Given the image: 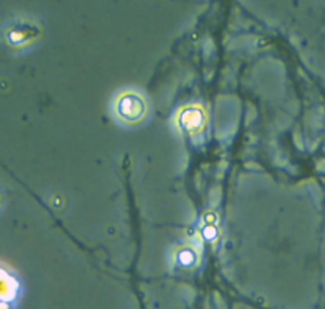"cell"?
<instances>
[{
  "label": "cell",
  "mask_w": 325,
  "mask_h": 309,
  "mask_svg": "<svg viewBox=\"0 0 325 309\" xmlns=\"http://www.w3.org/2000/svg\"><path fill=\"white\" fill-rule=\"evenodd\" d=\"M37 32H38L37 27L32 26L29 21H14L5 29L4 38H5L7 45L14 46V48H21L35 37Z\"/></svg>",
  "instance_id": "6da1fadb"
},
{
  "label": "cell",
  "mask_w": 325,
  "mask_h": 309,
  "mask_svg": "<svg viewBox=\"0 0 325 309\" xmlns=\"http://www.w3.org/2000/svg\"><path fill=\"white\" fill-rule=\"evenodd\" d=\"M116 110L119 113L123 119L129 122H135L138 121V119L143 116L145 113V103L138 95H133V94H126L121 98L117 100V105Z\"/></svg>",
  "instance_id": "7a4b0ae2"
}]
</instances>
